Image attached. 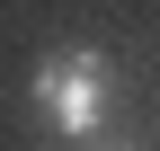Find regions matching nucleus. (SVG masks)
<instances>
[{
    "label": "nucleus",
    "mask_w": 160,
    "mask_h": 151,
    "mask_svg": "<svg viewBox=\"0 0 160 151\" xmlns=\"http://www.w3.org/2000/svg\"><path fill=\"white\" fill-rule=\"evenodd\" d=\"M27 98H36V116H45L62 142H98V134H107V116H116V71H107V53L62 45V53L36 62Z\"/></svg>",
    "instance_id": "nucleus-1"
},
{
    "label": "nucleus",
    "mask_w": 160,
    "mask_h": 151,
    "mask_svg": "<svg viewBox=\"0 0 160 151\" xmlns=\"http://www.w3.org/2000/svg\"><path fill=\"white\" fill-rule=\"evenodd\" d=\"M80 151H133V142H107V134H98V142H80Z\"/></svg>",
    "instance_id": "nucleus-2"
}]
</instances>
